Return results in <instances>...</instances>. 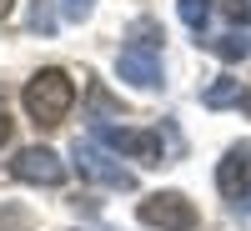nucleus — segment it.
<instances>
[{"mask_svg":"<svg viewBox=\"0 0 251 231\" xmlns=\"http://www.w3.org/2000/svg\"><path fill=\"white\" fill-rule=\"evenodd\" d=\"M20 101H25V116H30L35 126H60L66 111L75 106V80H71L66 71L46 66V71H35V76L25 80Z\"/></svg>","mask_w":251,"mask_h":231,"instance_id":"1","label":"nucleus"},{"mask_svg":"<svg viewBox=\"0 0 251 231\" xmlns=\"http://www.w3.org/2000/svg\"><path fill=\"white\" fill-rule=\"evenodd\" d=\"M136 221L151 226V231H196L201 226V211L181 191H156V196H146L136 206Z\"/></svg>","mask_w":251,"mask_h":231,"instance_id":"2","label":"nucleus"},{"mask_svg":"<svg viewBox=\"0 0 251 231\" xmlns=\"http://www.w3.org/2000/svg\"><path fill=\"white\" fill-rule=\"evenodd\" d=\"M75 171L91 176L96 186H106V191H136V171H126L100 141H75Z\"/></svg>","mask_w":251,"mask_h":231,"instance_id":"3","label":"nucleus"},{"mask_svg":"<svg viewBox=\"0 0 251 231\" xmlns=\"http://www.w3.org/2000/svg\"><path fill=\"white\" fill-rule=\"evenodd\" d=\"M116 76L136 91H161L166 86V71H161V51L156 40H131L121 55H116Z\"/></svg>","mask_w":251,"mask_h":231,"instance_id":"4","label":"nucleus"},{"mask_svg":"<svg viewBox=\"0 0 251 231\" xmlns=\"http://www.w3.org/2000/svg\"><path fill=\"white\" fill-rule=\"evenodd\" d=\"M96 141L106 151H121L141 166H161V136L156 131H131V126H96Z\"/></svg>","mask_w":251,"mask_h":231,"instance_id":"5","label":"nucleus"},{"mask_svg":"<svg viewBox=\"0 0 251 231\" xmlns=\"http://www.w3.org/2000/svg\"><path fill=\"white\" fill-rule=\"evenodd\" d=\"M10 171H15V181H25V186H60V181H66V161H60L50 146H25V151L10 161Z\"/></svg>","mask_w":251,"mask_h":231,"instance_id":"6","label":"nucleus"},{"mask_svg":"<svg viewBox=\"0 0 251 231\" xmlns=\"http://www.w3.org/2000/svg\"><path fill=\"white\" fill-rule=\"evenodd\" d=\"M216 186H221L226 201L246 206V196H251V141L231 146V151L221 156V166H216Z\"/></svg>","mask_w":251,"mask_h":231,"instance_id":"7","label":"nucleus"},{"mask_svg":"<svg viewBox=\"0 0 251 231\" xmlns=\"http://www.w3.org/2000/svg\"><path fill=\"white\" fill-rule=\"evenodd\" d=\"M206 106H211V111H221V106H241V101H246V86H241V80L236 76H221L216 80V86H206Z\"/></svg>","mask_w":251,"mask_h":231,"instance_id":"8","label":"nucleus"},{"mask_svg":"<svg viewBox=\"0 0 251 231\" xmlns=\"http://www.w3.org/2000/svg\"><path fill=\"white\" fill-rule=\"evenodd\" d=\"M176 10H181V20H186V30L201 35L206 20H211V0H176Z\"/></svg>","mask_w":251,"mask_h":231,"instance_id":"9","label":"nucleus"},{"mask_svg":"<svg viewBox=\"0 0 251 231\" xmlns=\"http://www.w3.org/2000/svg\"><path fill=\"white\" fill-rule=\"evenodd\" d=\"M211 51H216L221 60H241L251 46H246V40H236V35H221V40H211Z\"/></svg>","mask_w":251,"mask_h":231,"instance_id":"10","label":"nucleus"},{"mask_svg":"<svg viewBox=\"0 0 251 231\" xmlns=\"http://www.w3.org/2000/svg\"><path fill=\"white\" fill-rule=\"evenodd\" d=\"M30 26H35L40 35H50V30H55V15H50V5H46V0H35V10H30Z\"/></svg>","mask_w":251,"mask_h":231,"instance_id":"11","label":"nucleus"},{"mask_svg":"<svg viewBox=\"0 0 251 231\" xmlns=\"http://www.w3.org/2000/svg\"><path fill=\"white\" fill-rule=\"evenodd\" d=\"M60 10H66V20H91L96 0H60Z\"/></svg>","mask_w":251,"mask_h":231,"instance_id":"12","label":"nucleus"},{"mask_svg":"<svg viewBox=\"0 0 251 231\" xmlns=\"http://www.w3.org/2000/svg\"><path fill=\"white\" fill-rule=\"evenodd\" d=\"M10 141V116H5V106H0V146Z\"/></svg>","mask_w":251,"mask_h":231,"instance_id":"13","label":"nucleus"},{"mask_svg":"<svg viewBox=\"0 0 251 231\" xmlns=\"http://www.w3.org/2000/svg\"><path fill=\"white\" fill-rule=\"evenodd\" d=\"M10 5H15V0H0V20H5V15H10Z\"/></svg>","mask_w":251,"mask_h":231,"instance_id":"14","label":"nucleus"},{"mask_svg":"<svg viewBox=\"0 0 251 231\" xmlns=\"http://www.w3.org/2000/svg\"><path fill=\"white\" fill-rule=\"evenodd\" d=\"M246 106H251V96H246Z\"/></svg>","mask_w":251,"mask_h":231,"instance_id":"15","label":"nucleus"}]
</instances>
